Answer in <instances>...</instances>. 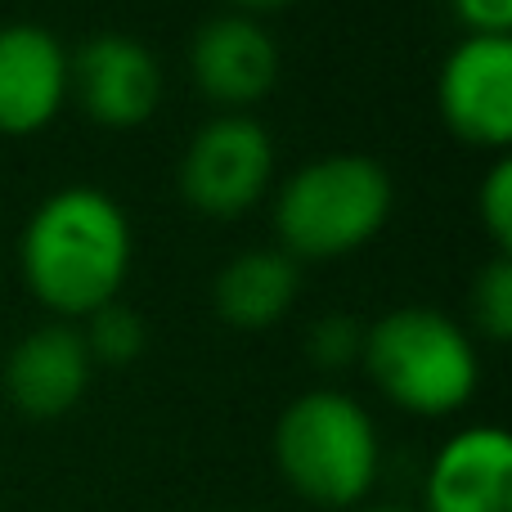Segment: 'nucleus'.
<instances>
[{
  "label": "nucleus",
  "mask_w": 512,
  "mask_h": 512,
  "mask_svg": "<svg viewBox=\"0 0 512 512\" xmlns=\"http://www.w3.org/2000/svg\"><path fill=\"white\" fill-rule=\"evenodd\" d=\"M274 176V144L256 117L221 113L189 140L180 158V194L216 221L252 212Z\"/></svg>",
  "instance_id": "5"
},
{
  "label": "nucleus",
  "mask_w": 512,
  "mask_h": 512,
  "mask_svg": "<svg viewBox=\"0 0 512 512\" xmlns=\"http://www.w3.org/2000/svg\"><path fill=\"white\" fill-rule=\"evenodd\" d=\"M450 5L477 36H508L512 27V0H450Z\"/></svg>",
  "instance_id": "17"
},
{
  "label": "nucleus",
  "mask_w": 512,
  "mask_h": 512,
  "mask_svg": "<svg viewBox=\"0 0 512 512\" xmlns=\"http://www.w3.org/2000/svg\"><path fill=\"white\" fill-rule=\"evenodd\" d=\"M418 512H512V436L504 427L472 423L441 441Z\"/></svg>",
  "instance_id": "8"
},
{
  "label": "nucleus",
  "mask_w": 512,
  "mask_h": 512,
  "mask_svg": "<svg viewBox=\"0 0 512 512\" xmlns=\"http://www.w3.org/2000/svg\"><path fill=\"white\" fill-rule=\"evenodd\" d=\"M72 90L63 41L41 23L0 27V131L32 135L59 117Z\"/></svg>",
  "instance_id": "9"
},
{
  "label": "nucleus",
  "mask_w": 512,
  "mask_h": 512,
  "mask_svg": "<svg viewBox=\"0 0 512 512\" xmlns=\"http://www.w3.org/2000/svg\"><path fill=\"white\" fill-rule=\"evenodd\" d=\"M90 373H95V360L81 342V328L41 324L9 351L5 396L18 414L50 423V418H63L68 409L81 405Z\"/></svg>",
  "instance_id": "11"
},
{
  "label": "nucleus",
  "mask_w": 512,
  "mask_h": 512,
  "mask_svg": "<svg viewBox=\"0 0 512 512\" xmlns=\"http://www.w3.org/2000/svg\"><path fill=\"white\" fill-rule=\"evenodd\" d=\"M477 212H481V225H486L499 256H508V248H512V162L508 158H499L495 167L486 171V180H481V189H477Z\"/></svg>",
  "instance_id": "15"
},
{
  "label": "nucleus",
  "mask_w": 512,
  "mask_h": 512,
  "mask_svg": "<svg viewBox=\"0 0 512 512\" xmlns=\"http://www.w3.org/2000/svg\"><path fill=\"white\" fill-rule=\"evenodd\" d=\"M135 256L122 203L95 185H68L32 212L18 243L32 297L54 315H95L117 301Z\"/></svg>",
  "instance_id": "1"
},
{
  "label": "nucleus",
  "mask_w": 512,
  "mask_h": 512,
  "mask_svg": "<svg viewBox=\"0 0 512 512\" xmlns=\"http://www.w3.org/2000/svg\"><path fill=\"white\" fill-rule=\"evenodd\" d=\"M436 104L459 140L504 153L512 144V36H463L441 63Z\"/></svg>",
  "instance_id": "6"
},
{
  "label": "nucleus",
  "mask_w": 512,
  "mask_h": 512,
  "mask_svg": "<svg viewBox=\"0 0 512 512\" xmlns=\"http://www.w3.org/2000/svg\"><path fill=\"white\" fill-rule=\"evenodd\" d=\"M310 360L319 369H346L351 360H360L364 346V328L355 324L351 315H324L315 328H310Z\"/></svg>",
  "instance_id": "16"
},
{
  "label": "nucleus",
  "mask_w": 512,
  "mask_h": 512,
  "mask_svg": "<svg viewBox=\"0 0 512 512\" xmlns=\"http://www.w3.org/2000/svg\"><path fill=\"white\" fill-rule=\"evenodd\" d=\"M351 512H418V508H409V504H391V499H382V504L364 499V504H360V508H351Z\"/></svg>",
  "instance_id": "19"
},
{
  "label": "nucleus",
  "mask_w": 512,
  "mask_h": 512,
  "mask_svg": "<svg viewBox=\"0 0 512 512\" xmlns=\"http://www.w3.org/2000/svg\"><path fill=\"white\" fill-rule=\"evenodd\" d=\"M301 292V270L283 248L239 252L212 283L216 315L234 328H270L292 310Z\"/></svg>",
  "instance_id": "12"
},
{
  "label": "nucleus",
  "mask_w": 512,
  "mask_h": 512,
  "mask_svg": "<svg viewBox=\"0 0 512 512\" xmlns=\"http://www.w3.org/2000/svg\"><path fill=\"white\" fill-rule=\"evenodd\" d=\"M221 512H248V508H221Z\"/></svg>",
  "instance_id": "20"
},
{
  "label": "nucleus",
  "mask_w": 512,
  "mask_h": 512,
  "mask_svg": "<svg viewBox=\"0 0 512 512\" xmlns=\"http://www.w3.org/2000/svg\"><path fill=\"white\" fill-rule=\"evenodd\" d=\"M81 342H86L90 360L95 364H131L140 360L144 342H149V328L122 301H108L95 315H86V328H81Z\"/></svg>",
  "instance_id": "13"
},
{
  "label": "nucleus",
  "mask_w": 512,
  "mask_h": 512,
  "mask_svg": "<svg viewBox=\"0 0 512 512\" xmlns=\"http://www.w3.org/2000/svg\"><path fill=\"white\" fill-rule=\"evenodd\" d=\"M360 360L373 387L418 418H450L477 396L481 360L463 324L432 306H396L364 328Z\"/></svg>",
  "instance_id": "3"
},
{
  "label": "nucleus",
  "mask_w": 512,
  "mask_h": 512,
  "mask_svg": "<svg viewBox=\"0 0 512 512\" xmlns=\"http://www.w3.org/2000/svg\"><path fill=\"white\" fill-rule=\"evenodd\" d=\"M396 185L387 167L369 153H328L297 167L279 189L274 230L283 252L297 261L346 256L387 225Z\"/></svg>",
  "instance_id": "4"
},
{
  "label": "nucleus",
  "mask_w": 512,
  "mask_h": 512,
  "mask_svg": "<svg viewBox=\"0 0 512 512\" xmlns=\"http://www.w3.org/2000/svg\"><path fill=\"white\" fill-rule=\"evenodd\" d=\"M274 468L301 504L351 512L378 486V423L346 391H301L274 423Z\"/></svg>",
  "instance_id": "2"
},
{
  "label": "nucleus",
  "mask_w": 512,
  "mask_h": 512,
  "mask_svg": "<svg viewBox=\"0 0 512 512\" xmlns=\"http://www.w3.org/2000/svg\"><path fill=\"white\" fill-rule=\"evenodd\" d=\"M230 5H239L243 14H265V9H283V5H292V0H230Z\"/></svg>",
  "instance_id": "18"
},
{
  "label": "nucleus",
  "mask_w": 512,
  "mask_h": 512,
  "mask_svg": "<svg viewBox=\"0 0 512 512\" xmlns=\"http://www.w3.org/2000/svg\"><path fill=\"white\" fill-rule=\"evenodd\" d=\"M72 90L81 108L104 126H140L162 99V68L144 41L126 32H99L68 54Z\"/></svg>",
  "instance_id": "7"
},
{
  "label": "nucleus",
  "mask_w": 512,
  "mask_h": 512,
  "mask_svg": "<svg viewBox=\"0 0 512 512\" xmlns=\"http://www.w3.org/2000/svg\"><path fill=\"white\" fill-rule=\"evenodd\" d=\"M472 315L477 328L490 342H508L512 337V261L495 256L472 283Z\"/></svg>",
  "instance_id": "14"
},
{
  "label": "nucleus",
  "mask_w": 512,
  "mask_h": 512,
  "mask_svg": "<svg viewBox=\"0 0 512 512\" xmlns=\"http://www.w3.org/2000/svg\"><path fill=\"white\" fill-rule=\"evenodd\" d=\"M189 68L207 99L239 113L270 95L279 77V45L248 14H216L189 41Z\"/></svg>",
  "instance_id": "10"
}]
</instances>
